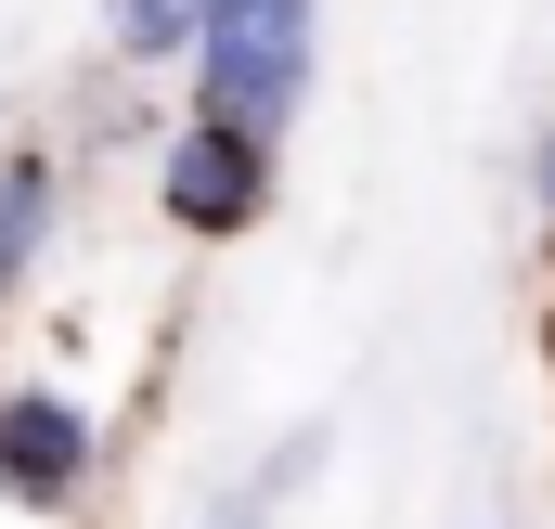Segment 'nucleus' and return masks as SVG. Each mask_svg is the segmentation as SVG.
<instances>
[{
  "label": "nucleus",
  "mask_w": 555,
  "mask_h": 529,
  "mask_svg": "<svg viewBox=\"0 0 555 529\" xmlns=\"http://www.w3.org/2000/svg\"><path fill=\"white\" fill-rule=\"evenodd\" d=\"M39 246H52V155H0V297L39 271Z\"/></svg>",
  "instance_id": "obj_4"
},
{
  "label": "nucleus",
  "mask_w": 555,
  "mask_h": 529,
  "mask_svg": "<svg viewBox=\"0 0 555 529\" xmlns=\"http://www.w3.org/2000/svg\"><path fill=\"white\" fill-rule=\"evenodd\" d=\"M91 478H104L91 400L52 388V375H13V388H0V504H13V517H78Z\"/></svg>",
  "instance_id": "obj_2"
},
{
  "label": "nucleus",
  "mask_w": 555,
  "mask_h": 529,
  "mask_svg": "<svg viewBox=\"0 0 555 529\" xmlns=\"http://www.w3.org/2000/svg\"><path fill=\"white\" fill-rule=\"evenodd\" d=\"M284 504H259V478H233V491H220V504H207V529H272Z\"/></svg>",
  "instance_id": "obj_6"
},
{
  "label": "nucleus",
  "mask_w": 555,
  "mask_h": 529,
  "mask_svg": "<svg viewBox=\"0 0 555 529\" xmlns=\"http://www.w3.org/2000/svg\"><path fill=\"white\" fill-rule=\"evenodd\" d=\"M310 52H323V0H207L194 117H220L246 142H284V117L310 104Z\"/></svg>",
  "instance_id": "obj_1"
},
{
  "label": "nucleus",
  "mask_w": 555,
  "mask_h": 529,
  "mask_svg": "<svg viewBox=\"0 0 555 529\" xmlns=\"http://www.w3.org/2000/svg\"><path fill=\"white\" fill-rule=\"evenodd\" d=\"M155 207H168V233H259L272 220V142L220 130V117H181L168 155H155Z\"/></svg>",
  "instance_id": "obj_3"
},
{
  "label": "nucleus",
  "mask_w": 555,
  "mask_h": 529,
  "mask_svg": "<svg viewBox=\"0 0 555 529\" xmlns=\"http://www.w3.org/2000/svg\"><path fill=\"white\" fill-rule=\"evenodd\" d=\"M104 13H117L130 65H194V39H207V0H104Z\"/></svg>",
  "instance_id": "obj_5"
},
{
  "label": "nucleus",
  "mask_w": 555,
  "mask_h": 529,
  "mask_svg": "<svg viewBox=\"0 0 555 529\" xmlns=\"http://www.w3.org/2000/svg\"><path fill=\"white\" fill-rule=\"evenodd\" d=\"M530 207H543V220H555V130L530 142Z\"/></svg>",
  "instance_id": "obj_7"
}]
</instances>
